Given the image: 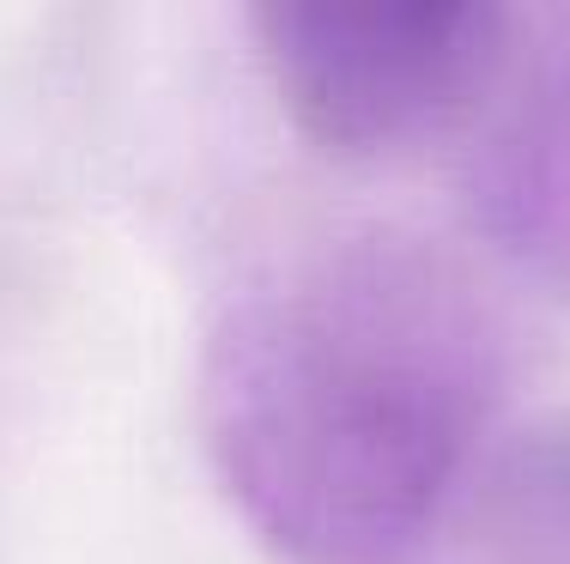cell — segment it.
Returning a JSON list of instances; mask_svg holds the SVG:
<instances>
[{
	"label": "cell",
	"instance_id": "cell-3",
	"mask_svg": "<svg viewBox=\"0 0 570 564\" xmlns=\"http://www.w3.org/2000/svg\"><path fill=\"white\" fill-rule=\"evenodd\" d=\"M473 188L510 249L570 274V67L515 98L485 140Z\"/></svg>",
	"mask_w": 570,
	"mask_h": 564
},
{
	"label": "cell",
	"instance_id": "cell-1",
	"mask_svg": "<svg viewBox=\"0 0 570 564\" xmlns=\"http://www.w3.org/2000/svg\"><path fill=\"white\" fill-rule=\"evenodd\" d=\"M480 400V321L389 244L285 267L230 304L200 358L213 467L297 564L406 553L468 462Z\"/></svg>",
	"mask_w": 570,
	"mask_h": 564
},
{
	"label": "cell",
	"instance_id": "cell-2",
	"mask_svg": "<svg viewBox=\"0 0 570 564\" xmlns=\"http://www.w3.org/2000/svg\"><path fill=\"white\" fill-rule=\"evenodd\" d=\"M492 0H274L262 61L292 122L328 152H395L450 128L504 67Z\"/></svg>",
	"mask_w": 570,
	"mask_h": 564
}]
</instances>
